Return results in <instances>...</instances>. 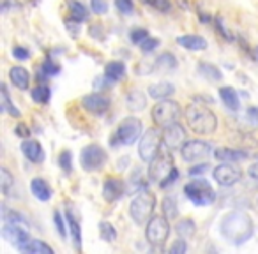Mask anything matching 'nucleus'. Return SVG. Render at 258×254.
I'll list each match as a JSON object with an SVG mask.
<instances>
[{"label": "nucleus", "mask_w": 258, "mask_h": 254, "mask_svg": "<svg viewBox=\"0 0 258 254\" xmlns=\"http://www.w3.org/2000/svg\"><path fill=\"white\" fill-rule=\"evenodd\" d=\"M2 219H4L6 224H20V222H23L25 219H23V215L20 214V212L16 210H8L6 208V205H2Z\"/></svg>", "instance_id": "obj_37"}, {"label": "nucleus", "mask_w": 258, "mask_h": 254, "mask_svg": "<svg viewBox=\"0 0 258 254\" xmlns=\"http://www.w3.org/2000/svg\"><path fill=\"white\" fill-rule=\"evenodd\" d=\"M125 193V184L118 177H108L103 184V198L108 203H113V201L120 200Z\"/></svg>", "instance_id": "obj_15"}, {"label": "nucleus", "mask_w": 258, "mask_h": 254, "mask_svg": "<svg viewBox=\"0 0 258 254\" xmlns=\"http://www.w3.org/2000/svg\"><path fill=\"white\" fill-rule=\"evenodd\" d=\"M173 94H175V85L170 81H159V83H154V85L149 87V96L156 101L170 99Z\"/></svg>", "instance_id": "obj_19"}, {"label": "nucleus", "mask_w": 258, "mask_h": 254, "mask_svg": "<svg viewBox=\"0 0 258 254\" xmlns=\"http://www.w3.org/2000/svg\"><path fill=\"white\" fill-rule=\"evenodd\" d=\"M99 235L104 242H115V240H117V229H115L110 222L103 221V222H99Z\"/></svg>", "instance_id": "obj_36"}, {"label": "nucleus", "mask_w": 258, "mask_h": 254, "mask_svg": "<svg viewBox=\"0 0 258 254\" xmlns=\"http://www.w3.org/2000/svg\"><path fill=\"white\" fill-rule=\"evenodd\" d=\"M68 8H69V15H71L73 22L80 23V22L89 20V9H87L82 2H78V0H69Z\"/></svg>", "instance_id": "obj_30"}, {"label": "nucleus", "mask_w": 258, "mask_h": 254, "mask_svg": "<svg viewBox=\"0 0 258 254\" xmlns=\"http://www.w3.org/2000/svg\"><path fill=\"white\" fill-rule=\"evenodd\" d=\"M104 76H106V78L110 79L111 83L120 81V79L125 76V65H124V62H120V60H111V62H108L106 67H104Z\"/></svg>", "instance_id": "obj_25"}, {"label": "nucleus", "mask_w": 258, "mask_h": 254, "mask_svg": "<svg viewBox=\"0 0 258 254\" xmlns=\"http://www.w3.org/2000/svg\"><path fill=\"white\" fill-rule=\"evenodd\" d=\"M37 254H55V252L48 243L39 242V240H37Z\"/></svg>", "instance_id": "obj_51"}, {"label": "nucleus", "mask_w": 258, "mask_h": 254, "mask_svg": "<svg viewBox=\"0 0 258 254\" xmlns=\"http://www.w3.org/2000/svg\"><path fill=\"white\" fill-rule=\"evenodd\" d=\"M187 143L186 140V129L182 124H173L163 129V145L168 150H182V147Z\"/></svg>", "instance_id": "obj_12"}, {"label": "nucleus", "mask_w": 258, "mask_h": 254, "mask_svg": "<svg viewBox=\"0 0 258 254\" xmlns=\"http://www.w3.org/2000/svg\"><path fill=\"white\" fill-rule=\"evenodd\" d=\"M209 170V164H205V162H200V164L193 166V168L189 170V175L191 177H197V175H204L205 172Z\"/></svg>", "instance_id": "obj_50"}, {"label": "nucleus", "mask_w": 258, "mask_h": 254, "mask_svg": "<svg viewBox=\"0 0 258 254\" xmlns=\"http://www.w3.org/2000/svg\"><path fill=\"white\" fill-rule=\"evenodd\" d=\"M89 34L94 37V39H101L103 41L104 37V32H103V25H97V23H94V25H90V29H89Z\"/></svg>", "instance_id": "obj_49"}, {"label": "nucleus", "mask_w": 258, "mask_h": 254, "mask_svg": "<svg viewBox=\"0 0 258 254\" xmlns=\"http://www.w3.org/2000/svg\"><path fill=\"white\" fill-rule=\"evenodd\" d=\"M170 236V221L165 215H152L145 226V238L151 245H165Z\"/></svg>", "instance_id": "obj_9"}, {"label": "nucleus", "mask_w": 258, "mask_h": 254, "mask_svg": "<svg viewBox=\"0 0 258 254\" xmlns=\"http://www.w3.org/2000/svg\"><path fill=\"white\" fill-rule=\"evenodd\" d=\"M53 221H55V228H57L60 238H68V229H66L64 219H62L60 212H55V214H53Z\"/></svg>", "instance_id": "obj_43"}, {"label": "nucleus", "mask_w": 258, "mask_h": 254, "mask_svg": "<svg viewBox=\"0 0 258 254\" xmlns=\"http://www.w3.org/2000/svg\"><path fill=\"white\" fill-rule=\"evenodd\" d=\"M108 161L106 150L101 145L90 143L80 154V164L85 172H99Z\"/></svg>", "instance_id": "obj_10"}, {"label": "nucleus", "mask_w": 258, "mask_h": 254, "mask_svg": "<svg viewBox=\"0 0 258 254\" xmlns=\"http://www.w3.org/2000/svg\"><path fill=\"white\" fill-rule=\"evenodd\" d=\"M0 110L4 111V113L11 115V117H16V118L22 115L18 108H16L15 104L11 103V99H9V92H8V87L6 85L0 87Z\"/></svg>", "instance_id": "obj_29"}, {"label": "nucleus", "mask_w": 258, "mask_h": 254, "mask_svg": "<svg viewBox=\"0 0 258 254\" xmlns=\"http://www.w3.org/2000/svg\"><path fill=\"white\" fill-rule=\"evenodd\" d=\"M247 118H249L253 124L258 125V106H251L247 108Z\"/></svg>", "instance_id": "obj_52"}, {"label": "nucleus", "mask_w": 258, "mask_h": 254, "mask_svg": "<svg viewBox=\"0 0 258 254\" xmlns=\"http://www.w3.org/2000/svg\"><path fill=\"white\" fill-rule=\"evenodd\" d=\"M66 217H68V228H69V231H71V240L75 242L76 250H80L82 249V228H80V222L71 210H68Z\"/></svg>", "instance_id": "obj_26"}, {"label": "nucleus", "mask_w": 258, "mask_h": 254, "mask_svg": "<svg viewBox=\"0 0 258 254\" xmlns=\"http://www.w3.org/2000/svg\"><path fill=\"white\" fill-rule=\"evenodd\" d=\"M13 57L16 60H27V58H30V51L23 46H15L13 48Z\"/></svg>", "instance_id": "obj_47"}, {"label": "nucleus", "mask_w": 258, "mask_h": 254, "mask_svg": "<svg viewBox=\"0 0 258 254\" xmlns=\"http://www.w3.org/2000/svg\"><path fill=\"white\" fill-rule=\"evenodd\" d=\"M173 170H175V166H173L172 155L166 154V152H159V154L149 162V170H147L149 180L161 186V184L172 175Z\"/></svg>", "instance_id": "obj_8"}, {"label": "nucleus", "mask_w": 258, "mask_h": 254, "mask_svg": "<svg viewBox=\"0 0 258 254\" xmlns=\"http://www.w3.org/2000/svg\"><path fill=\"white\" fill-rule=\"evenodd\" d=\"M30 191H32V194L39 201H50L51 194H53V191H51V187L48 186L46 180L39 179V177L32 179V182H30Z\"/></svg>", "instance_id": "obj_22"}, {"label": "nucleus", "mask_w": 258, "mask_h": 254, "mask_svg": "<svg viewBox=\"0 0 258 254\" xmlns=\"http://www.w3.org/2000/svg\"><path fill=\"white\" fill-rule=\"evenodd\" d=\"M254 58L258 60V46H256V50H254Z\"/></svg>", "instance_id": "obj_57"}, {"label": "nucleus", "mask_w": 258, "mask_h": 254, "mask_svg": "<svg viewBox=\"0 0 258 254\" xmlns=\"http://www.w3.org/2000/svg\"><path fill=\"white\" fill-rule=\"evenodd\" d=\"M184 194L189 198L191 203L198 205V207H205V205L214 203L216 200V191L212 186L204 179H195L184 186Z\"/></svg>", "instance_id": "obj_6"}, {"label": "nucleus", "mask_w": 258, "mask_h": 254, "mask_svg": "<svg viewBox=\"0 0 258 254\" xmlns=\"http://www.w3.org/2000/svg\"><path fill=\"white\" fill-rule=\"evenodd\" d=\"M214 23H216V30H218V32L221 34V37H223V39L233 41V36L228 32V30L225 29V27H223V22H221V18H219V16H216V18H214Z\"/></svg>", "instance_id": "obj_46"}, {"label": "nucleus", "mask_w": 258, "mask_h": 254, "mask_svg": "<svg viewBox=\"0 0 258 254\" xmlns=\"http://www.w3.org/2000/svg\"><path fill=\"white\" fill-rule=\"evenodd\" d=\"M212 147L204 140H189L180 150L184 162H202L204 159L211 157Z\"/></svg>", "instance_id": "obj_11"}, {"label": "nucleus", "mask_w": 258, "mask_h": 254, "mask_svg": "<svg viewBox=\"0 0 258 254\" xmlns=\"http://www.w3.org/2000/svg\"><path fill=\"white\" fill-rule=\"evenodd\" d=\"M177 43L189 51H204L207 50V39L197 34H184L177 37Z\"/></svg>", "instance_id": "obj_18"}, {"label": "nucleus", "mask_w": 258, "mask_h": 254, "mask_svg": "<svg viewBox=\"0 0 258 254\" xmlns=\"http://www.w3.org/2000/svg\"><path fill=\"white\" fill-rule=\"evenodd\" d=\"M82 106L92 115H103L110 108V99L101 92H92L82 97Z\"/></svg>", "instance_id": "obj_14"}, {"label": "nucleus", "mask_w": 258, "mask_h": 254, "mask_svg": "<svg viewBox=\"0 0 258 254\" xmlns=\"http://www.w3.org/2000/svg\"><path fill=\"white\" fill-rule=\"evenodd\" d=\"M58 72H60V65L55 64V62H51L50 58H48V60H44V64L41 65L39 74H43L44 78H46V76H55V74H58Z\"/></svg>", "instance_id": "obj_39"}, {"label": "nucleus", "mask_w": 258, "mask_h": 254, "mask_svg": "<svg viewBox=\"0 0 258 254\" xmlns=\"http://www.w3.org/2000/svg\"><path fill=\"white\" fill-rule=\"evenodd\" d=\"M0 187H2L4 194H9L11 187H15V177L11 175L8 168H0Z\"/></svg>", "instance_id": "obj_35"}, {"label": "nucleus", "mask_w": 258, "mask_h": 254, "mask_svg": "<svg viewBox=\"0 0 258 254\" xmlns=\"http://www.w3.org/2000/svg\"><path fill=\"white\" fill-rule=\"evenodd\" d=\"M180 115H182V106H180L177 101L173 99H165V101H158L156 106L152 108L151 117L158 127H168L179 122Z\"/></svg>", "instance_id": "obj_4"}, {"label": "nucleus", "mask_w": 258, "mask_h": 254, "mask_svg": "<svg viewBox=\"0 0 258 254\" xmlns=\"http://www.w3.org/2000/svg\"><path fill=\"white\" fill-rule=\"evenodd\" d=\"M256 157H258V155H256Z\"/></svg>", "instance_id": "obj_58"}, {"label": "nucleus", "mask_w": 258, "mask_h": 254, "mask_svg": "<svg viewBox=\"0 0 258 254\" xmlns=\"http://www.w3.org/2000/svg\"><path fill=\"white\" fill-rule=\"evenodd\" d=\"M168 252L170 254H186L187 252V243H186V240H184V238L175 240V242L172 243V247H170Z\"/></svg>", "instance_id": "obj_45"}, {"label": "nucleus", "mask_w": 258, "mask_h": 254, "mask_svg": "<svg viewBox=\"0 0 258 254\" xmlns=\"http://www.w3.org/2000/svg\"><path fill=\"white\" fill-rule=\"evenodd\" d=\"M161 208H163V214H165V217L168 219V221H173V219L179 215V205H177V200L173 196L163 198Z\"/></svg>", "instance_id": "obj_33"}, {"label": "nucleus", "mask_w": 258, "mask_h": 254, "mask_svg": "<svg viewBox=\"0 0 258 254\" xmlns=\"http://www.w3.org/2000/svg\"><path fill=\"white\" fill-rule=\"evenodd\" d=\"M212 177H214V180L219 186L230 187L242 179V173H240V170L235 168L232 162H221V164H218L212 170Z\"/></svg>", "instance_id": "obj_13"}, {"label": "nucleus", "mask_w": 258, "mask_h": 254, "mask_svg": "<svg viewBox=\"0 0 258 254\" xmlns=\"http://www.w3.org/2000/svg\"><path fill=\"white\" fill-rule=\"evenodd\" d=\"M90 9L96 15H104L108 11V2L106 0H90Z\"/></svg>", "instance_id": "obj_44"}, {"label": "nucleus", "mask_w": 258, "mask_h": 254, "mask_svg": "<svg viewBox=\"0 0 258 254\" xmlns=\"http://www.w3.org/2000/svg\"><path fill=\"white\" fill-rule=\"evenodd\" d=\"M247 157V154L244 150H235V148H216L214 150V159H218L219 162H239L244 161Z\"/></svg>", "instance_id": "obj_21"}, {"label": "nucleus", "mask_w": 258, "mask_h": 254, "mask_svg": "<svg viewBox=\"0 0 258 254\" xmlns=\"http://www.w3.org/2000/svg\"><path fill=\"white\" fill-rule=\"evenodd\" d=\"M219 97H221L223 104H225L230 111H239L240 99L235 89H232V87H221V89H219Z\"/></svg>", "instance_id": "obj_23"}, {"label": "nucleus", "mask_w": 258, "mask_h": 254, "mask_svg": "<svg viewBox=\"0 0 258 254\" xmlns=\"http://www.w3.org/2000/svg\"><path fill=\"white\" fill-rule=\"evenodd\" d=\"M9 79L20 90H27L30 87V72L22 65H15L9 69Z\"/></svg>", "instance_id": "obj_20"}, {"label": "nucleus", "mask_w": 258, "mask_h": 254, "mask_svg": "<svg viewBox=\"0 0 258 254\" xmlns=\"http://www.w3.org/2000/svg\"><path fill=\"white\" fill-rule=\"evenodd\" d=\"M177 179H179V172H177V170H173V172H172V175H170L168 179H166L165 182H163V184H161V186H159V187H163V189H165V187L172 186V184L175 182Z\"/></svg>", "instance_id": "obj_53"}, {"label": "nucleus", "mask_w": 258, "mask_h": 254, "mask_svg": "<svg viewBox=\"0 0 258 254\" xmlns=\"http://www.w3.org/2000/svg\"><path fill=\"white\" fill-rule=\"evenodd\" d=\"M125 106L131 111H142L147 106V97L142 90H131L125 94Z\"/></svg>", "instance_id": "obj_24"}, {"label": "nucleus", "mask_w": 258, "mask_h": 254, "mask_svg": "<svg viewBox=\"0 0 258 254\" xmlns=\"http://www.w3.org/2000/svg\"><path fill=\"white\" fill-rule=\"evenodd\" d=\"M163 145V134L158 129H149L142 134L138 140V155L142 162H151L159 154V148Z\"/></svg>", "instance_id": "obj_7"}, {"label": "nucleus", "mask_w": 258, "mask_h": 254, "mask_svg": "<svg viewBox=\"0 0 258 254\" xmlns=\"http://www.w3.org/2000/svg\"><path fill=\"white\" fill-rule=\"evenodd\" d=\"M151 8H154L156 11H161V13H168L172 9V2L170 0H145Z\"/></svg>", "instance_id": "obj_41"}, {"label": "nucleus", "mask_w": 258, "mask_h": 254, "mask_svg": "<svg viewBox=\"0 0 258 254\" xmlns=\"http://www.w3.org/2000/svg\"><path fill=\"white\" fill-rule=\"evenodd\" d=\"M58 166L64 170L66 173L73 172V154L69 150H62L58 155Z\"/></svg>", "instance_id": "obj_38"}, {"label": "nucleus", "mask_w": 258, "mask_h": 254, "mask_svg": "<svg viewBox=\"0 0 258 254\" xmlns=\"http://www.w3.org/2000/svg\"><path fill=\"white\" fill-rule=\"evenodd\" d=\"M142 124L140 118L137 117H127L117 125V131L111 136V147H125V145H133L142 138Z\"/></svg>", "instance_id": "obj_3"}, {"label": "nucleus", "mask_w": 258, "mask_h": 254, "mask_svg": "<svg viewBox=\"0 0 258 254\" xmlns=\"http://www.w3.org/2000/svg\"><path fill=\"white\" fill-rule=\"evenodd\" d=\"M158 46H159V41L158 39H152V37H147V39H145L144 43L140 44L142 51H145V53H151V51L156 50Z\"/></svg>", "instance_id": "obj_48"}, {"label": "nucleus", "mask_w": 258, "mask_h": 254, "mask_svg": "<svg viewBox=\"0 0 258 254\" xmlns=\"http://www.w3.org/2000/svg\"><path fill=\"white\" fill-rule=\"evenodd\" d=\"M129 37H131V41H133L135 44H138V46H140V44L149 37V30L147 29H135V30H131Z\"/></svg>", "instance_id": "obj_42"}, {"label": "nucleus", "mask_w": 258, "mask_h": 254, "mask_svg": "<svg viewBox=\"0 0 258 254\" xmlns=\"http://www.w3.org/2000/svg\"><path fill=\"white\" fill-rule=\"evenodd\" d=\"M29 127H27L25 124H18L16 125V134H18L20 138H29Z\"/></svg>", "instance_id": "obj_54"}, {"label": "nucleus", "mask_w": 258, "mask_h": 254, "mask_svg": "<svg viewBox=\"0 0 258 254\" xmlns=\"http://www.w3.org/2000/svg\"><path fill=\"white\" fill-rule=\"evenodd\" d=\"M179 67V62L173 53H161L154 60V69L158 71H175Z\"/></svg>", "instance_id": "obj_27"}, {"label": "nucleus", "mask_w": 258, "mask_h": 254, "mask_svg": "<svg viewBox=\"0 0 258 254\" xmlns=\"http://www.w3.org/2000/svg\"><path fill=\"white\" fill-rule=\"evenodd\" d=\"M22 152L30 162H34V164H39V162L44 161V150L39 141H36V140H29V138H27L22 143Z\"/></svg>", "instance_id": "obj_17"}, {"label": "nucleus", "mask_w": 258, "mask_h": 254, "mask_svg": "<svg viewBox=\"0 0 258 254\" xmlns=\"http://www.w3.org/2000/svg\"><path fill=\"white\" fill-rule=\"evenodd\" d=\"M115 8L122 15H131L135 11V2L133 0H115Z\"/></svg>", "instance_id": "obj_40"}, {"label": "nucleus", "mask_w": 258, "mask_h": 254, "mask_svg": "<svg viewBox=\"0 0 258 254\" xmlns=\"http://www.w3.org/2000/svg\"><path fill=\"white\" fill-rule=\"evenodd\" d=\"M247 173H249L251 179L258 180V161L254 162V164H251V166H249V170H247Z\"/></svg>", "instance_id": "obj_55"}, {"label": "nucleus", "mask_w": 258, "mask_h": 254, "mask_svg": "<svg viewBox=\"0 0 258 254\" xmlns=\"http://www.w3.org/2000/svg\"><path fill=\"white\" fill-rule=\"evenodd\" d=\"M198 71L204 78H207L209 81H221L223 79V72L219 71L218 65L209 64V62H200L198 64Z\"/></svg>", "instance_id": "obj_31"}, {"label": "nucleus", "mask_w": 258, "mask_h": 254, "mask_svg": "<svg viewBox=\"0 0 258 254\" xmlns=\"http://www.w3.org/2000/svg\"><path fill=\"white\" fill-rule=\"evenodd\" d=\"M30 94H32L34 103H37V104H46L48 101L51 99V90L46 83H39L37 87H34Z\"/></svg>", "instance_id": "obj_34"}, {"label": "nucleus", "mask_w": 258, "mask_h": 254, "mask_svg": "<svg viewBox=\"0 0 258 254\" xmlns=\"http://www.w3.org/2000/svg\"><path fill=\"white\" fill-rule=\"evenodd\" d=\"M253 221L247 214L244 212H232L223 219L221 233L233 243H244L253 236Z\"/></svg>", "instance_id": "obj_2"}, {"label": "nucleus", "mask_w": 258, "mask_h": 254, "mask_svg": "<svg viewBox=\"0 0 258 254\" xmlns=\"http://www.w3.org/2000/svg\"><path fill=\"white\" fill-rule=\"evenodd\" d=\"M184 115H186L187 127H189L195 134H198V136H209V134H212L218 129V117H216L214 111L209 106H205V104L193 101V103L186 108Z\"/></svg>", "instance_id": "obj_1"}, {"label": "nucleus", "mask_w": 258, "mask_h": 254, "mask_svg": "<svg viewBox=\"0 0 258 254\" xmlns=\"http://www.w3.org/2000/svg\"><path fill=\"white\" fill-rule=\"evenodd\" d=\"M175 231L180 238L189 240V238H193L195 233H197V226H195L193 219H184V221H180L179 224L175 226Z\"/></svg>", "instance_id": "obj_32"}, {"label": "nucleus", "mask_w": 258, "mask_h": 254, "mask_svg": "<svg viewBox=\"0 0 258 254\" xmlns=\"http://www.w3.org/2000/svg\"><path fill=\"white\" fill-rule=\"evenodd\" d=\"M145 189H147V180L144 179V175H142L140 172H135L133 175H131V179L127 180V184H125V193L138 194Z\"/></svg>", "instance_id": "obj_28"}, {"label": "nucleus", "mask_w": 258, "mask_h": 254, "mask_svg": "<svg viewBox=\"0 0 258 254\" xmlns=\"http://www.w3.org/2000/svg\"><path fill=\"white\" fill-rule=\"evenodd\" d=\"M2 236H4L9 243L16 245V249L32 240L29 231H25L20 224H6V222H4V228H2Z\"/></svg>", "instance_id": "obj_16"}, {"label": "nucleus", "mask_w": 258, "mask_h": 254, "mask_svg": "<svg viewBox=\"0 0 258 254\" xmlns=\"http://www.w3.org/2000/svg\"><path fill=\"white\" fill-rule=\"evenodd\" d=\"M156 207V196L151 191H142L135 196V200L129 205V215L138 226L145 224L152 219V212Z\"/></svg>", "instance_id": "obj_5"}, {"label": "nucleus", "mask_w": 258, "mask_h": 254, "mask_svg": "<svg viewBox=\"0 0 258 254\" xmlns=\"http://www.w3.org/2000/svg\"><path fill=\"white\" fill-rule=\"evenodd\" d=\"M147 254H170V252H166L163 245H152Z\"/></svg>", "instance_id": "obj_56"}]
</instances>
